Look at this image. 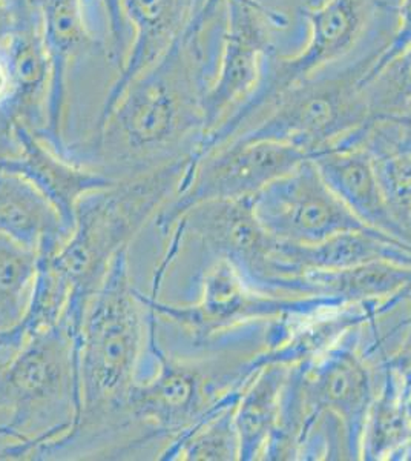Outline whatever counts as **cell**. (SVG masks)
Masks as SVG:
<instances>
[{"instance_id":"cell-1","label":"cell","mask_w":411,"mask_h":461,"mask_svg":"<svg viewBox=\"0 0 411 461\" xmlns=\"http://www.w3.org/2000/svg\"><path fill=\"white\" fill-rule=\"evenodd\" d=\"M224 10L188 27L166 53L132 80L73 162L114 180L137 177L180 158H197L206 136L204 95L223 39Z\"/></svg>"},{"instance_id":"cell-2","label":"cell","mask_w":411,"mask_h":461,"mask_svg":"<svg viewBox=\"0 0 411 461\" xmlns=\"http://www.w3.org/2000/svg\"><path fill=\"white\" fill-rule=\"evenodd\" d=\"M147 310V354L154 374L137 380L128 415L141 429V445L191 429L226 404L238 402L246 384L261 369L256 356L267 346L271 321L243 326L197 348L192 357L172 356L158 341L156 314Z\"/></svg>"},{"instance_id":"cell-3","label":"cell","mask_w":411,"mask_h":461,"mask_svg":"<svg viewBox=\"0 0 411 461\" xmlns=\"http://www.w3.org/2000/svg\"><path fill=\"white\" fill-rule=\"evenodd\" d=\"M146 330L147 310L130 282L126 248L115 256L85 312L78 334L80 417L73 435L52 456L73 446L119 438L134 428L128 400L137 383Z\"/></svg>"},{"instance_id":"cell-4","label":"cell","mask_w":411,"mask_h":461,"mask_svg":"<svg viewBox=\"0 0 411 461\" xmlns=\"http://www.w3.org/2000/svg\"><path fill=\"white\" fill-rule=\"evenodd\" d=\"M82 409L78 334L58 321L26 339L0 369V454L47 458L77 428Z\"/></svg>"},{"instance_id":"cell-5","label":"cell","mask_w":411,"mask_h":461,"mask_svg":"<svg viewBox=\"0 0 411 461\" xmlns=\"http://www.w3.org/2000/svg\"><path fill=\"white\" fill-rule=\"evenodd\" d=\"M192 158H180L137 177L117 180L108 188L85 194L76 206L69 240L47 262L69 291L62 319L80 334L85 312L103 284L111 263L147 221L175 195L191 168Z\"/></svg>"},{"instance_id":"cell-6","label":"cell","mask_w":411,"mask_h":461,"mask_svg":"<svg viewBox=\"0 0 411 461\" xmlns=\"http://www.w3.org/2000/svg\"><path fill=\"white\" fill-rule=\"evenodd\" d=\"M398 2L380 0L364 37L347 56L293 85L261 121L234 139L282 143L313 158L367 125L361 85L390 43Z\"/></svg>"},{"instance_id":"cell-7","label":"cell","mask_w":411,"mask_h":461,"mask_svg":"<svg viewBox=\"0 0 411 461\" xmlns=\"http://www.w3.org/2000/svg\"><path fill=\"white\" fill-rule=\"evenodd\" d=\"M380 4V0H323L315 6H302L306 37L299 50L267 58L254 93L206 134L198 156L252 128L293 85L347 56L364 37Z\"/></svg>"},{"instance_id":"cell-8","label":"cell","mask_w":411,"mask_h":461,"mask_svg":"<svg viewBox=\"0 0 411 461\" xmlns=\"http://www.w3.org/2000/svg\"><path fill=\"white\" fill-rule=\"evenodd\" d=\"M200 288L198 302L183 306L163 303L156 294L145 295L138 291V297L156 317L171 320L184 330L191 337L193 349L243 326L306 317L347 304L332 297H284L261 293L223 258H214L204 269Z\"/></svg>"},{"instance_id":"cell-9","label":"cell","mask_w":411,"mask_h":461,"mask_svg":"<svg viewBox=\"0 0 411 461\" xmlns=\"http://www.w3.org/2000/svg\"><path fill=\"white\" fill-rule=\"evenodd\" d=\"M306 158V152L282 143H223L193 158L175 195L158 211L156 228L167 234L186 211L209 200L254 197Z\"/></svg>"},{"instance_id":"cell-10","label":"cell","mask_w":411,"mask_h":461,"mask_svg":"<svg viewBox=\"0 0 411 461\" xmlns=\"http://www.w3.org/2000/svg\"><path fill=\"white\" fill-rule=\"evenodd\" d=\"M223 5L219 65L204 95L206 134L254 93L267 58L280 53L278 36L290 25L286 13L264 0H223Z\"/></svg>"},{"instance_id":"cell-11","label":"cell","mask_w":411,"mask_h":461,"mask_svg":"<svg viewBox=\"0 0 411 461\" xmlns=\"http://www.w3.org/2000/svg\"><path fill=\"white\" fill-rule=\"evenodd\" d=\"M252 206L263 230L290 245H317L347 230L367 228L328 188L312 158L261 189L252 197Z\"/></svg>"},{"instance_id":"cell-12","label":"cell","mask_w":411,"mask_h":461,"mask_svg":"<svg viewBox=\"0 0 411 461\" xmlns=\"http://www.w3.org/2000/svg\"><path fill=\"white\" fill-rule=\"evenodd\" d=\"M201 240L214 258H223L261 293L272 294L280 280L276 267V240L256 221L252 197L209 200L195 204L178 219L171 236Z\"/></svg>"},{"instance_id":"cell-13","label":"cell","mask_w":411,"mask_h":461,"mask_svg":"<svg viewBox=\"0 0 411 461\" xmlns=\"http://www.w3.org/2000/svg\"><path fill=\"white\" fill-rule=\"evenodd\" d=\"M5 54L16 85L6 122L22 123L42 139L47 130L51 62L43 37L40 6L34 0H14V27Z\"/></svg>"},{"instance_id":"cell-14","label":"cell","mask_w":411,"mask_h":461,"mask_svg":"<svg viewBox=\"0 0 411 461\" xmlns=\"http://www.w3.org/2000/svg\"><path fill=\"white\" fill-rule=\"evenodd\" d=\"M39 6L51 62L47 130L42 140L63 158H68V147L63 139V117L68 97L69 71L80 54L102 42L91 27L88 0H40Z\"/></svg>"},{"instance_id":"cell-15","label":"cell","mask_w":411,"mask_h":461,"mask_svg":"<svg viewBox=\"0 0 411 461\" xmlns=\"http://www.w3.org/2000/svg\"><path fill=\"white\" fill-rule=\"evenodd\" d=\"M14 151L0 162V168L30 180L74 230L76 206L85 194L108 188L117 180L97 169L63 158L22 123H13Z\"/></svg>"},{"instance_id":"cell-16","label":"cell","mask_w":411,"mask_h":461,"mask_svg":"<svg viewBox=\"0 0 411 461\" xmlns=\"http://www.w3.org/2000/svg\"><path fill=\"white\" fill-rule=\"evenodd\" d=\"M197 11V0H123L130 45L102 111L110 110L132 80L156 63L182 36Z\"/></svg>"},{"instance_id":"cell-17","label":"cell","mask_w":411,"mask_h":461,"mask_svg":"<svg viewBox=\"0 0 411 461\" xmlns=\"http://www.w3.org/2000/svg\"><path fill=\"white\" fill-rule=\"evenodd\" d=\"M328 188L367 228L411 243L407 226L396 217L376 174L375 158L362 148L330 149L312 158Z\"/></svg>"},{"instance_id":"cell-18","label":"cell","mask_w":411,"mask_h":461,"mask_svg":"<svg viewBox=\"0 0 411 461\" xmlns=\"http://www.w3.org/2000/svg\"><path fill=\"white\" fill-rule=\"evenodd\" d=\"M273 258L278 273L284 277L312 269H343L371 262L411 267V243L365 228L347 230L308 247L276 240Z\"/></svg>"},{"instance_id":"cell-19","label":"cell","mask_w":411,"mask_h":461,"mask_svg":"<svg viewBox=\"0 0 411 461\" xmlns=\"http://www.w3.org/2000/svg\"><path fill=\"white\" fill-rule=\"evenodd\" d=\"M0 234L48 258L62 249L73 230L30 180L0 168Z\"/></svg>"},{"instance_id":"cell-20","label":"cell","mask_w":411,"mask_h":461,"mask_svg":"<svg viewBox=\"0 0 411 461\" xmlns=\"http://www.w3.org/2000/svg\"><path fill=\"white\" fill-rule=\"evenodd\" d=\"M411 291V267L371 262L343 269H312L293 277L297 297H332L344 303L382 300Z\"/></svg>"},{"instance_id":"cell-21","label":"cell","mask_w":411,"mask_h":461,"mask_svg":"<svg viewBox=\"0 0 411 461\" xmlns=\"http://www.w3.org/2000/svg\"><path fill=\"white\" fill-rule=\"evenodd\" d=\"M290 366L269 363L258 369L241 393L235 423L240 437V461L263 458L281 414V400Z\"/></svg>"},{"instance_id":"cell-22","label":"cell","mask_w":411,"mask_h":461,"mask_svg":"<svg viewBox=\"0 0 411 461\" xmlns=\"http://www.w3.org/2000/svg\"><path fill=\"white\" fill-rule=\"evenodd\" d=\"M362 461H411V399L382 367L361 438Z\"/></svg>"},{"instance_id":"cell-23","label":"cell","mask_w":411,"mask_h":461,"mask_svg":"<svg viewBox=\"0 0 411 461\" xmlns=\"http://www.w3.org/2000/svg\"><path fill=\"white\" fill-rule=\"evenodd\" d=\"M237 404H226L191 429L167 441L156 460H240V437L235 423Z\"/></svg>"},{"instance_id":"cell-24","label":"cell","mask_w":411,"mask_h":461,"mask_svg":"<svg viewBox=\"0 0 411 461\" xmlns=\"http://www.w3.org/2000/svg\"><path fill=\"white\" fill-rule=\"evenodd\" d=\"M39 273V256L0 234V337L21 328Z\"/></svg>"},{"instance_id":"cell-25","label":"cell","mask_w":411,"mask_h":461,"mask_svg":"<svg viewBox=\"0 0 411 461\" xmlns=\"http://www.w3.org/2000/svg\"><path fill=\"white\" fill-rule=\"evenodd\" d=\"M361 95L369 122L411 111V47L375 73L365 76Z\"/></svg>"},{"instance_id":"cell-26","label":"cell","mask_w":411,"mask_h":461,"mask_svg":"<svg viewBox=\"0 0 411 461\" xmlns=\"http://www.w3.org/2000/svg\"><path fill=\"white\" fill-rule=\"evenodd\" d=\"M362 148L375 160L411 154V111L369 122L367 125L344 137L334 149Z\"/></svg>"},{"instance_id":"cell-27","label":"cell","mask_w":411,"mask_h":461,"mask_svg":"<svg viewBox=\"0 0 411 461\" xmlns=\"http://www.w3.org/2000/svg\"><path fill=\"white\" fill-rule=\"evenodd\" d=\"M88 10L91 27L95 17V21L100 23V30L103 32L106 59L112 67L121 68L130 45V32L123 13V0H88Z\"/></svg>"},{"instance_id":"cell-28","label":"cell","mask_w":411,"mask_h":461,"mask_svg":"<svg viewBox=\"0 0 411 461\" xmlns=\"http://www.w3.org/2000/svg\"><path fill=\"white\" fill-rule=\"evenodd\" d=\"M376 174L396 217L407 226L411 208V154L375 160Z\"/></svg>"},{"instance_id":"cell-29","label":"cell","mask_w":411,"mask_h":461,"mask_svg":"<svg viewBox=\"0 0 411 461\" xmlns=\"http://www.w3.org/2000/svg\"><path fill=\"white\" fill-rule=\"evenodd\" d=\"M411 47V0H399L398 2V14H396V28L391 37L390 43L386 51L382 53L375 67L370 69V73H375L384 65L390 62L391 59L404 53ZM367 74V76H369Z\"/></svg>"},{"instance_id":"cell-30","label":"cell","mask_w":411,"mask_h":461,"mask_svg":"<svg viewBox=\"0 0 411 461\" xmlns=\"http://www.w3.org/2000/svg\"><path fill=\"white\" fill-rule=\"evenodd\" d=\"M14 95H16L14 76H13L10 60L6 58L5 50H2L0 51V117L4 121H6V111L10 110Z\"/></svg>"},{"instance_id":"cell-31","label":"cell","mask_w":411,"mask_h":461,"mask_svg":"<svg viewBox=\"0 0 411 461\" xmlns=\"http://www.w3.org/2000/svg\"><path fill=\"white\" fill-rule=\"evenodd\" d=\"M14 27V0H0V51L5 50Z\"/></svg>"},{"instance_id":"cell-32","label":"cell","mask_w":411,"mask_h":461,"mask_svg":"<svg viewBox=\"0 0 411 461\" xmlns=\"http://www.w3.org/2000/svg\"><path fill=\"white\" fill-rule=\"evenodd\" d=\"M223 11V0H206L201 10L198 11L197 14L192 17V21L189 23L188 27H200L206 22L212 21L215 17L219 16V13Z\"/></svg>"},{"instance_id":"cell-33","label":"cell","mask_w":411,"mask_h":461,"mask_svg":"<svg viewBox=\"0 0 411 461\" xmlns=\"http://www.w3.org/2000/svg\"><path fill=\"white\" fill-rule=\"evenodd\" d=\"M25 341L17 336L16 332H10L6 336L0 337V363L10 362L13 357L16 356V352L21 349Z\"/></svg>"},{"instance_id":"cell-34","label":"cell","mask_w":411,"mask_h":461,"mask_svg":"<svg viewBox=\"0 0 411 461\" xmlns=\"http://www.w3.org/2000/svg\"><path fill=\"white\" fill-rule=\"evenodd\" d=\"M407 230H408V232H410L411 236V208L410 212H408V217H407Z\"/></svg>"},{"instance_id":"cell-35","label":"cell","mask_w":411,"mask_h":461,"mask_svg":"<svg viewBox=\"0 0 411 461\" xmlns=\"http://www.w3.org/2000/svg\"><path fill=\"white\" fill-rule=\"evenodd\" d=\"M321 2H323V0H308V4H306V5L315 6L317 5V4H321Z\"/></svg>"},{"instance_id":"cell-36","label":"cell","mask_w":411,"mask_h":461,"mask_svg":"<svg viewBox=\"0 0 411 461\" xmlns=\"http://www.w3.org/2000/svg\"><path fill=\"white\" fill-rule=\"evenodd\" d=\"M204 2H206V0H197V11H195V14H197L198 11L201 10V6L204 5ZM195 14H193V16H195Z\"/></svg>"},{"instance_id":"cell-37","label":"cell","mask_w":411,"mask_h":461,"mask_svg":"<svg viewBox=\"0 0 411 461\" xmlns=\"http://www.w3.org/2000/svg\"><path fill=\"white\" fill-rule=\"evenodd\" d=\"M4 366H5V365H4V363H0V369H2Z\"/></svg>"}]
</instances>
